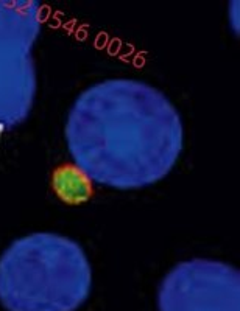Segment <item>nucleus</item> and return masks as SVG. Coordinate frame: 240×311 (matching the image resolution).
<instances>
[{
  "mask_svg": "<svg viewBox=\"0 0 240 311\" xmlns=\"http://www.w3.org/2000/svg\"><path fill=\"white\" fill-rule=\"evenodd\" d=\"M91 287L87 257L67 237L32 233L0 255V303L7 311H77Z\"/></svg>",
  "mask_w": 240,
  "mask_h": 311,
  "instance_id": "nucleus-2",
  "label": "nucleus"
},
{
  "mask_svg": "<svg viewBox=\"0 0 240 311\" xmlns=\"http://www.w3.org/2000/svg\"><path fill=\"white\" fill-rule=\"evenodd\" d=\"M53 187L61 199L70 204L86 201L91 196L89 177L77 167H63L55 173Z\"/></svg>",
  "mask_w": 240,
  "mask_h": 311,
  "instance_id": "nucleus-5",
  "label": "nucleus"
},
{
  "mask_svg": "<svg viewBox=\"0 0 240 311\" xmlns=\"http://www.w3.org/2000/svg\"><path fill=\"white\" fill-rule=\"evenodd\" d=\"M66 142L77 168L97 184L133 190L165 177L183 151L179 112L156 87L106 80L78 95Z\"/></svg>",
  "mask_w": 240,
  "mask_h": 311,
  "instance_id": "nucleus-1",
  "label": "nucleus"
},
{
  "mask_svg": "<svg viewBox=\"0 0 240 311\" xmlns=\"http://www.w3.org/2000/svg\"><path fill=\"white\" fill-rule=\"evenodd\" d=\"M41 32V7L0 0V131L20 125L33 108L36 70L32 50Z\"/></svg>",
  "mask_w": 240,
  "mask_h": 311,
  "instance_id": "nucleus-3",
  "label": "nucleus"
},
{
  "mask_svg": "<svg viewBox=\"0 0 240 311\" xmlns=\"http://www.w3.org/2000/svg\"><path fill=\"white\" fill-rule=\"evenodd\" d=\"M159 311H240V272L231 265L195 258L176 265L161 282Z\"/></svg>",
  "mask_w": 240,
  "mask_h": 311,
  "instance_id": "nucleus-4",
  "label": "nucleus"
}]
</instances>
